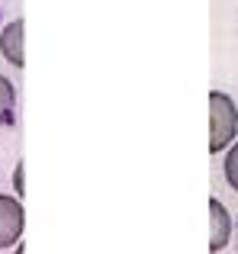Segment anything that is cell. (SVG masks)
<instances>
[{"label": "cell", "instance_id": "cell-6", "mask_svg": "<svg viewBox=\"0 0 238 254\" xmlns=\"http://www.w3.org/2000/svg\"><path fill=\"white\" fill-rule=\"evenodd\" d=\"M226 180H229V187L238 193V142L229 148V155H226Z\"/></svg>", "mask_w": 238, "mask_h": 254}, {"label": "cell", "instance_id": "cell-5", "mask_svg": "<svg viewBox=\"0 0 238 254\" xmlns=\"http://www.w3.org/2000/svg\"><path fill=\"white\" fill-rule=\"evenodd\" d=\"M16 123V87L10 77L0 74V129Z\"/></svg>", "mask_w": 238, "mask_h": 254}, {"label": "cell", "instance_id": "cell-3", "mask_svg": "<svg viewBox=\"0 0 238 254\" xmlns=\"http://www.w3.org/2000/svg\"><path fill=\"white\" fill-rule=\"evenodd\" d=\"M232 242V216L219 199H209V251H226Z\"/></svg>", "mask_w": 238, "mask_h": 254}, {"label": "cell", "instance_id": "cell-4", "mask_svg": "<svg viewBox=\"0 0 238 254\" xmlns=\"http://www.w3.org/2000/svg\"><path fill=\"white\" fill-rule=\"evenodd\" d=\"M23 19H13V23L3 26L0 32V55L13 64V68H26V49H23Z\"/></svg>", "mask_w": 238, "mask_h": 254}, {"label": "cell", "instance_id": "cell-7", "mask_svg": "<svg viewBox=\"0 0 238 254\" xmlns=\"http://www.w3.org/2000/svg\"><path fill=\"white\" fill-rule=\"evenodd\" d=\"M13 184H16V193H19V196H23V164H16V174H13Z\"/></svg>", "mask_w": 238, "mask_h": 254}, {"label": "cell", "instance_id": "cell-2", "mask_svg": "<svg viewBox=\"0 0 238 254\" xmlns=\"http://www.w3.org/2000/svg\"><path fill=\"white\" fill-rule=\"evenodd\" d=\"M23 229H26L23 203H19L16 196L0 193V251L16 248V242L23 238Z\"/></svg>", "mask_w": 238, "mask_h": 254}, {"label": "cell", "instance_id": "cell-1", "mask_svg": "<svg viewBox=\"0 0 238 254\" xmlns=\"http://www.w3.org/2000/svg\"><path fill=\"white\" fill-rule=\"evenodd\" d=\"M238 135V106L229 93L213 90L209 93V151L219 155L222 148L232 145Z\"/></svg>", "mask_w": 238, "mask_h": 254}]
</instances>
